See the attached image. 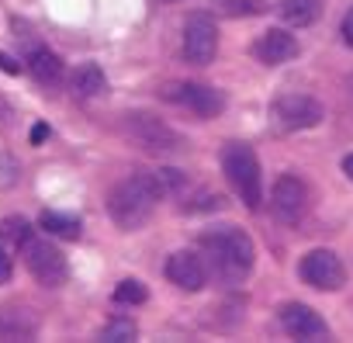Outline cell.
I'll use <instances>...</instances> for the list:
<instances>
[{
  "instance_id": "2",
  "label": "cell",
  "mask_w": 353,
  "mask_h": 343,
  "mask_svg": "<svg viewBox=\"0 0 353 343\" xmlns=\"http://www.w3.org/2000/svg\"><path fill=\"white\" fill-rule=\"evenodd\" d=\"M159 198H163V188H159L156 170L152 174H132V177L118 181L108 191V215H111V222L118 229L132 233V229L149 222V215L156 212Z\"/></svg>"
},
{
  "instance_id": "11",
  "label": "cell",
  "mask_w": 353,
  "mask_h": 343,
  "mask_svg": "<svg viewBox=\"0 0 353 343\" xmlns=\"http://www.w3.org/2000/svg\"><path fill=\"white\" fill-rule=\"evenodd\" d=\"M166 97L176 101L181 108H188V111H194L198 118H215L225 108V97L208 84H176V87L166 90Z\"/></svg>"
},
{
  "instance_id": "26",
  "label": "cell",
  "mask_w": 353,
  "mask_h": 343,
  "mask_svg": "<svg viewBox=\"0 0 353 343\" xmlns=\"http://www.w3.org/2000/svg\"><path fill=\"white\" fill-rule=\"evenodd\" d=\"M343 174H346V177H350V181H353V153H350V156H346V159H343Z\"/></svg>"
},
{
  "instance_id": "27",
  "label": "cell",
  "mask_w": 353,
  "mask_h": 343,
  "mask_svg": "<svg viewBox=\"0 0 353 343\" xmlns=\"http://www.w3.org/2000/svg\"><path fill=\"white\" fill-rule=\"evenodd\" d=\"M350 90H353V77H350Z\"/></svg>"
},
{
  "instance_id": "18",
  "label": "cell",
  "mask_w": 353,
  "mask_h": 343,
  "mask_svg": "<svg viewBox=\"0 0 353 343\" xmlns=\"http://www.w3.org/2000/svg\"><path fill=\"white\" fill-rule=\"evenodd\" d=\"M39 222H42V229H46V233H52V236H59V239H77V236H80V222H77L73 215L46 212Z\"/></svg>"
},
{
  "instance_id": "16",
  "label": "cell",
  "mask_w": 353,
  "mask_h": 343,
  "mask_svg": "<svg viewBox=\"0 0 353 343\" xmlns=\"http://www.w3.org/2000/svg\"><path fill=\"white\" fill-rule=\"evenodd\" d=\"M28 70H32V77H35L39 84H59V77H63V59H59L56 52H49V49H35L32 59H28Z\"/></svg>"
},
{
  "instance_id": "3",
  "label": "cell",
  "mask_w": 353,
  "mask_h": 343,
  "mask_svg": "<svg viewBox=\"0 0 353 343\" xmlns=\"http://www.w3.org/2000/svg\"><path fill=\"white\" fill-rule=\"evenodd\" d=\"M222 166H225V177L236 188V195L243 198L246 208H260L263 198V181H260V159L250 146L243 142H229L222 153Z\"/></svg>"
},
{
  "instance_id": "19",
  "label": "cell",
  "mask_w": 353,
  "mask_h": 343,
  "mask_svg": "<svg viewBox=\"0 0 353 343\" xmlns=\"http://www.w3.org/2000/svg\"><path fill=\"white\" fill-rule=\"evenodd\" d=\"M149 298V291H145V284L142 281H121L118 288H114V302L118 305H139V302H145Z\"/></svg>"
},
{
  "instance_id": "7",
  "label": "cell",
  "mask_w": 353,
  "mask_h": 343,
  "mask_svg": "<svg viewBox=\"0 0 353 343\" xmlns=\"http://www.w3.org/2000/svg\"><path fill=\"white\" fill-rule=\"evenodd\" d=\"M215 52H219V28H215V18L205 14V11L191 14L188 25H184V56H188V63L208 66V63L215 59Z\"/></svg>"
},
{
  "instance_id": "24",
  "label": "cell",
  "mask_w": 353,
  "mask_h": 343,
  "mask_svg": "<svg viewBox=\"0 0 353 343\" xmlns=\"http://www.w3.org/2000/svg\"><path fill=\"white\" fill-rule=\"evenodd\" d=\"M46 135H49V125H35V128H32V142H35V146L46 142Z\"/></svg>"
},
{
  "instance_id": "13",
  "label": "cell",
  "mask_w": 353,
  "mask_h": 343,
  "mask_svg": "<svg viewBox=\"0 0 353 343\" xmlns=\"http://www.w3.org/2000/svg\"><path fill=\"white\" fill-rule=\"evenodd\" d=\"M256 56H260L267 66H277V63H288V59L298 56V42H294V35L274 28V32H267V35L256 42Z\"/></svg>"
},
{
  "instance_id": "10",
  "label": "cell",
  "mask_w": 353,
  "mask_h": 343,
  "mask_svg": "<svg viewBox=\"0 0 353 343\" xmlns=\"http://www.w3.org/2000/svg\"><path fill=\"white\" fill-rule=\"evenodd\" d=\"M166 277L181 288V291H201L205 288V277H208V264H205V257L201 253H194V250H176V253H170V260H166Z\"/></svg>"
},
{
  "instance_id": "4",
  "label": "cell",
  "mask_w": 353,
  "mask_h": 343,
  "mask_svg": "<svg viewBox=\"0 0 353 343\" xmlns=\"http://www.w3.org/2000/svg\"><path fill=\"white\" fill-rule=\"evenodd\" d=\"M121 135L139 146L142 153H152V156H166V153H181L184 149V139L176 135L166 121L145 115V111H132L121 118Z\"/></svg>"
},
{
  "instance_id": "21",
  "label": "cell",
  "mask_w": 353,
  "mask_h": 343,
  "mask_svg": "<svg viewBox=\"0 0 353 343\" xmlns=\"http://www.w3.org/2000/svg\"><path fill=\"white\" fill-rule=\"evenodd\" d=\"M4 236H8L14 246H25V243L32 239V226H28L25 219H8V222H4Z\"/></svg>"
},
{
  "instance_id": "5",
  "label": "cell",
  "mask_w": 353,
  "mask_h": 343,
  "mask_svg": "<svg viewBox=\"0 0 353 343\" xmlns=\"http://www.w3.org/2000/svg\"><path fill=\"white\" fill-rule=\"evenodd\" d=\"M21 250H25V264H28V271H32V277H35L39 284L59 288V284L66 281L70 264H66V257H63L59 246H52V243H46V239H28Z\"/></svg>"
},
{
  "instance_id": "12",
  "label": "cell",
  "mask_w": 353,
  "mask_h": 343,
  "mask_svg": "<svg viewBox=\"0 0 353 343\" xmlns=\"http://www.w3.org/2000/svg\"><path fill=\"white\" fill-rule=\"evenodd\" d=\"M281 326L294 340H325V333H329L325 322H322V315L315 308L301 305V302H291V305L281 308Z\"/></svg>"
},
{
  "instance_id": "28",
  "label": "cell",
  "mask_w": 353,
  "mask_h": 343,
  "mask_svg": "<svg viewBox=\"0 0 353 343\" xmlns=\"http://www.w3.org/2000/svg\"><path fill=\"white\" fill-rule=\"evenodd\" d=\"M166 4H176V0H166Z\"/></svg>"
},
{
  "instance_id": "15",
  "label": "cell",
  "mask_w": 353,
  "mask_h": 343,
  "mask_svg": "<svg viewBox=\"0 0 353 343\" xmlns=\"http://www.w3.org/2000/svg\"><path fill=\"white\" fill-rule=\"evenodd\" d=\"M284 25H294V28H308L319 21L322 14V0H281L277 4Z\"/></svg>"
},
{
  "instance_id": "6",
  "label": "cell",
  "mask_w": 353,
  "mask_h": 343,
  "mask_svg": "<svg viewBox=\"0 0 353 343\" xmlns=\"http://www.w3.org/2000/svg\"><path fill=\"white\" fill-rule=\"evenodd\" d=\"M270 118L277 128L284 132H298V128H312L322 121V104L308 94H281L270 104Z\"/></svg>"
},
{
  "instance_id": "20",
  "label": "cell",
  "mask_w": 353,
  "mask_h": 343,
  "mask_svg": "<svg viewBox=\"0 0 353 343\" xmlns=\"http://www.w3.org/2000/svg\"><path fill=\"white\" fill-rule=\"evenodd\" d=\"M101 336H104V340H118V343L135 340V322H128V319H111V322L104 326Z\"/></svg>"
},
{
  "instance_id": "17",
  "label": "cell",
  "mask_w": 353,
  "mask_h": 343,
  "mask_svg": "<svg viewBox=\"0 0 353 343\" xmlns=\"http://www.w3.org/2000/svg\"><path fill=\"white\" fill-rule=\"evenodd\" d=\"M104 87H108V80H104V70H101L97 63H80V66H77V73H73V90H77L80 97H97Z\"/></svg>"
},
{
  "instance_id": "1",
  "label": "cell",
  "mask_w": 353,
  "mask_h": 343,
  "mask_svg": "<svg viewBox=\"0 0 353 343\" xmlns=\"http://www.w3.org/2000/svg\"><path fill=\"white\" fill-rule=\"evenodd\" d=\"M201 257L219 281L239 284L253 271V243L239 226H215L201 236Z\"/></svg>"
},
{
  "instance_id": "23",
  "label": "cell",
  "mask_w": 353,
  "mask_h": 343,
  "mask_svg": "<svg viewBox=\"0 0 353 343\" xmlns=\"http://www.w3.org/2000/svg\"><path fill=\"white\" fill-rule=\"evenodd\" d=\"M343 39H346V46L353 49V8H350L346 18H343Z\"/></svg>"
},
{
  "instance_id": "8",
  "label": "cell",
  "mask_w": 353,
  "mask_h": 343,
  "mask_svg": "<svg viewBox=\"0 0 353 343\" xmlns=\"http://www.w3.org/2000/svg\"><path fill=\"white\" fill-rule=\"evenodd\" d=\"M298 274H301L305 284H312L319 291H339L346 284V267H343V260L332 250H312V253H305Z\"/></svg>"
},
{
  "instance_id": "14",
  "label": "cell",
  "mask_w": 353,
  "mask_h": 343,
  "mask_svg": "<svg viewBox=\"0 0 353 343\" xmlns=\"http://www.w3.org/2000/svg\"><path fill=\"white\" fill-rule=\"evenodd\" d=\"M39 333V319L32 308H0V340H32Z\"/></svg>"
},
{
  "instance_id": "25",
  "label": "cell",
  "mask_w": 353,
  "mask_h": 343,
  "mask_svg": "<svg viewBox=\"0 0 353 343\" xmlns=\"http://www.w3.org/2000/svg\"><path fill=\"white\" fill-rule=\"evenodd\" d=\"M0 70H4V73H18V63H14L11 56H4V52H0Z\"/></svg>"
},
{
  "instance_id": "22",
  "label": "cell",
  "mask_w": 353,
  "mask_h": 343,
  "mask_svg": "<svg viewBox=\"0 0 353 343\" xmlns=\"http://www.w3.org/2000/svg\"><path fill=\"white\" fill-rule=\"evenodd\" d=\"M11 281V257H8V246L0 243V284Z\"/></svg>"
},
{
  "instance_id": "9",
  "label": "cell",
  "mask_w": 353,
  "mask_h": 343,
  "mask_svg": "<svg viewBox=\"0 0 353 343\" xmlns=\"http://www.w3.org/2000/svg\"><path fill=\"white\" fill-rule=\"evenodd\" d=\"M270 208H274V219L277 222H288V226H298L305 208H308V191L305 184L294 177V174H284L277 177L274 191H270Z\"/></svg>"
}]
</instances>
